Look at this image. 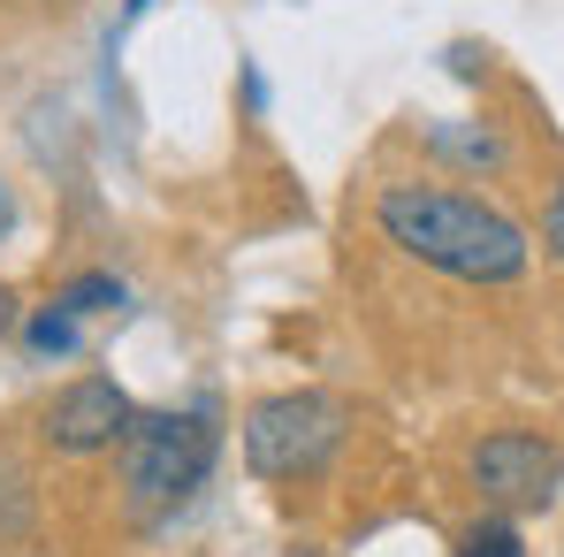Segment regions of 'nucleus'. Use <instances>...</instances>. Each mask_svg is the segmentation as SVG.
Masks as SVG:
<instances>
[{"instance_id": "nucleus-1", "label": "nucleus", "mask_w": 564, "mask_h": 557, "mask_svg": "<svg viewBox=\"0 0 564 557\" xmlns=\"http://www.w3.org/2000/svg\"><path fill=\"white\" fill-rule=\"evenodd\" d=\"M375 229L420 268L458 282H519L527 276V229L466 191L443 184H381L375 199Z\"/></svg>"}, {"instance_id": "nucleus-2", "label": "nucleus", "mask_w": 564, "mask_h": 557, "mask_svg": "<svg viewBox=\"0 0 564 557\" xmlns=\"http://www.w3.org/2000/svg\"><path fill=\"white\" fill-rule=\"evenodd\" d=\"M221 459V428L214 405H184V413H138L130 436L115 443V473H122V504L138 519H169L206 489V473Z\"/></svg>"}, {"instance_id": "nucleus-3", "label": "nucleus", "mask_w": 564, "mask_h": 557, "mask_svg": "<svg viewBox=\"0 0 564 557\" xmlns=\"http://www.w3.org/2000/svg\"><path fill=\"white\" fill-rule=\"evenodd\" d=\"M351 413L328 389H275L245 413V465L260 481H305L344 451Z\"/></svg>"}, {"instance_id": "nucleus-4", "label": "nucleus", "mask_w": 564, "mask_h": 557, "mask_svg": "<svg viewBox=\"0 0 564 557\" xmlns=\"http://www.w3.org/2000/svg\"><path fill=\"white\" fill-rule=\"evenodd\" d=\"M466 481L480 489V504L542 512V504L564 489V443L534 436V428H496V436H480V443H473Z\"/></svg>"}, {"instance_id": "nucleus-5", "label": "nucleus", "mask_w": 564, "mask_h": 557, "mask_svg": "<svg viewBox=\"0 0 564 557\" xmlns=\"http://www.w3.org/2000/svg\"><path fill=\"white\" fill-rule=\"evenodd\" d=\"M130 420H138V405H130L122 382L77 374V382L54 389V405L39 413V436H46V451H62V459H93V451H115V443L130 436Z\"/></svg>"}, {"instance_id": "nucleus-6", "label": "nucleus", "mask_w": 564, "mask_h": 557, "mask_svg": "<svg viewBox=\"0 0 564 557\" xmlns=\"http://www.w3.org/2000/svg\"><path fill=\"white\" fill-rule=\"evenodd\" d=\"M23 344H31L39 360H69L85 336H77V313H69V306H39V313L23 321Z\"/></svg>"}, {"instance_id": "nucleus-7", "label": "nucleus", "mask_w": 564, "mask_h": 557, "mask_svg": "<svg viewBox=\"0 0 564 557\" xmlns=\"http://www.w3.org/2000/svg\"><path fill=\"white\" fill-rule=\"evenodd\" d=\"M122 298H130V290H122L115 276H77V282L54 290V306H69L77 321H85V313H107V306H122Z\"/></svg>"}, {"instance_id": "nucleus-8", "label": "nucleus", "mask_w": 564, "mask_h": 557, "mask_svg": "<svg viewBox=\"0 0 564 557\" xmlns=\"http://www.w3.org/2000/svg\"><path fill=\"white\" fill-rule=\"evenodd\" d=\"M458 557H527V543H519L511 519H473L458 535Z\"/></svg>"}, {"instance_id": "nucleus-9", "label": "nucleus", "mask_w": 564, "mask_h": 557, "mask_svg": "<svg viewBox=\"0 0 564 557\" xmlns=\"http://www.w3.org/2000/svg\"><path fill=\"white\" fill-rule=\"evenodd\" d=\"M435 153H458V161H503V146L488 130H435Z\"/></svg>"}, {"instance_id": "nucleus-10", "label": "nucleus", "mask_w": 564, "mask_h": 557, "mask_svg": "<svg viewBox=\"0 0 564 557\" xmlns=\"http://www.w3.org/2000/svg\"><path fill=\"white\" fill-rule=\"evenodd\" d=\"M542 237H550V253L564 260V184H557V199H550V214H542Z\"/></svg>"}, {"instance_id": "nucleus-11", "label": "nucleus", "mask_w": 564, "mask_h": 557, "mask_svg": "<svg viewBox=\"0 0 564 557\" xmlns=\"http://www.w3.org/2000/svg\"><path fill=\"white\" fill-rule=\"evenodd\" d=\"M8 229H15V191L0 184V237H8Z\"/></svg>"}, {"instance_id": "nucleus-12", "label": "nucleus", "mask_w": 564, "mask_h": 557, "mask_svg": "<svg viewBox=\"0 0 564 557\" xmlns=\"http://www.w3.org/2000/svg\"><path fill=\"white\" fill-rule=\"evenodd\" d=\"M8 321H15V298H8V282H0V329H8Z\"/></svg>"}]
</instances>
